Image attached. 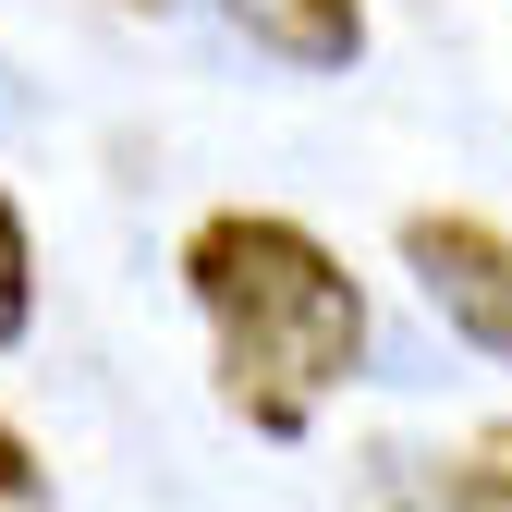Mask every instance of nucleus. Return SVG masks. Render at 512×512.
<instances>
[{"mask_svg":"<svg viewBox=\"0 0 512 512\" xmlns=\"http://www.w3.org/2000/svg\"><path fill=\"white\" fill-rule=\"evenodd\" d=\"M183 281H196L208 330H220V391L269 439H293L366 366V293H354V269L305 220L220 208L196 244H183Z\"/></svg>","mask_w":512,"mask_h":512,"instance_id":"1","label":"nucleus"},{"mask_svg":"<svg viewBox=\"0 0 512 512\" xmlns=\"http://www.w3.org/2000/svg\"><path fill=\"white\" fill-rule=\"evenodd\" d=\"M403 269H415V293L452 317L476 354L512 366V244L488 220H403Z\"/></svg>","mask_w":512,"mask_h":512,"instance_id":"2","label":"nucleus"},{"mask_svg":"<svg viewBox=\"0 0 512 512\" xmlns=\"http://www.w3.org/2000/svg\"><path fill=\"white\" fill-rule=\"evenodd\" d=\"M208 13L244 49L293 61V74H354V61H366V0H208Z\"/></svg>","mask_w":512,"mask_h":512,"instance_id":"3","label":"nucleus"},{"mask_svg":"<svg viewBox=\"0 0 512 512\" xmlns=\"http://www.w3.org/2000/svg\"><path fill=\"white\" fill-rule=\"evenodd\" d=\"M37 330V244H25V208L0 196V342Z\"/></svg>","mask_w":512,"mask_h":512,"instance_id":"4","label":"nucleus"},{"mask_svg":"<svg viewBox=\"0 0 512 512\" xmlns=\"http://www.w3.org/2000/svg\"><path fill=\"white\" fill-rule=\"evenodd\" d=\"M452 512H512V427H488L476 452H464V476H452Z\"/></svg>","mask_w":512,"mask_h":512,"instance_id":"5","label":"nucleus"},{"mask_svg":"<svg viewBox=\"0 0 512 512\" xmlns=\"http://www.w3.org/2000/svg\"><path fill=\"white\" fill-rule=\"evenodd\" d=\"M25 500H49V464L25 452L13 427H0V512H25Z\"/></svg>","mask_w":512,"mask_h":512,"instance_id":"6","label":"nucleus"},{"mask_svg":"<svg viewBox=\"0 0 512 512\" xmlns=\"http://www.w3.org/2000/svg\"><path fill=\"white\" fill-rule=\"evenodd\" d=\"M403 512H452V500H403Z\"/></svg>","mask_w":512,"mask_h":512,"instance_id":"7","label":"nucleus"}]
</instances>
